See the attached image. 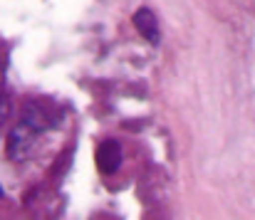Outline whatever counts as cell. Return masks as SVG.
Here are the masks:
<instances>
[{"label":"cell","mask_w":255,"mask_h":220,"mask_svg":"<svg viewBox=\"0 0 255 220\" xmlns=\"http://www.w3.org/2000/svg\"><path fill=\"white\" fill-rule=\"evenodd\" d=\"M134 27L141 32V37L151 45H159V22H156V15L149 10V7H139L134 12Z\"/></svg>","instance_id":"3"},{"label":"cell","mask_w":255,"mask_h":220,"mask_svg":"<svg viewBox=\"0 0 255 220\" xmlns=\"http://www.w3.org/2000/svg\"><path fill=\"white\" fill-rule=\"evenodd\" d=\"M7 116H10V99L2 94V97H0V126L5 124V119H7Z\"/></svg>","instance_id":"4"},{"label":"cell","mask_w":255,"mask_h":220,"mask_svg":"<svg viewBox=\"0 0 255 220\" xmlns=\"http://www.w3.org/2000/svg\"><path fill=\"white\" fill-rule=\"evenodd\" d=\"M97 166L102 173H117L119 166H122V146L119 141L114 139H107L102 141L97 148Z\"/></svg>","instance_id":"2"},{"label":"cell","mask_w":255,"mask_h":220,"mask_svg":"<svg viewBox=\"0 0 255 220\" xmlns=\"http://www.w3.org/2000/svg\"><path fill=\"white\" fill-rule=\"evenodd\" d=\"M0 196H2V188H0Z\"/></svg>","instance_id":"5"},{"label":"cell","mask_w":255,"mask_h":220,"mask_svg":"<svg viewBox=\"0 0 255 220\" xmlns=\"http://www.w3.org/2000/svg\"><path fill=\"white\" fill-rule=\"evenodd\" d=\"M42 131L35 126V124H30L27 119H22L12 131H10V136H7V156H10V161H25L30 153H32V148L37 144V136H40Z\"/></svg>","instance_id":"1"}]
</instances>
